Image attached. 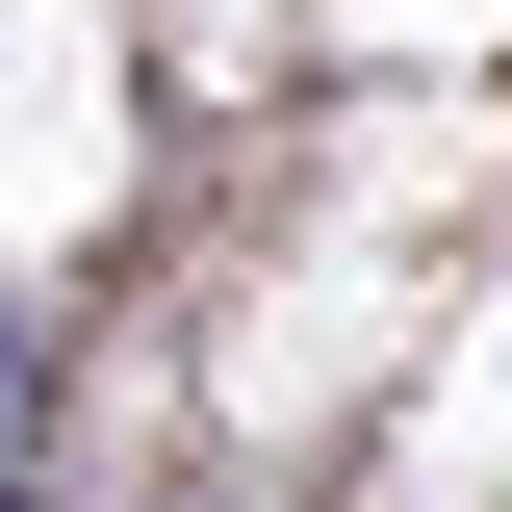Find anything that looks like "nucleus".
Returning <instances> with one entry per match:
<instances>
[{
	"label": "nucleus",
	"instance_id": "1",
	"mask_svg": "<svg viewBox=\"0 0 512 512\" xmlns=\"http://www.w3.org/2000/svg\"><path fill=\"white\" fill-rule=\"evenodd\" d=\"M26 410H52V333L0 308V487H26Z\"/></svg>",
	"mask_w": 512,
	"mask_h": 512
},
{
	"label": "nucleus",
	"instance_id": "2",
	"mask_svg": "<svg viewBox=\"0 0 512 512\" xmlns=\"http://www.w3.org/2000/svg\"><path fill=\"white\" fill-rule=\"evenodd\" d=\"M0 512H26V487H0Z\"/></svg>",
	"mask_w": 512,
	"mask_h": 512
}]
</instances>
